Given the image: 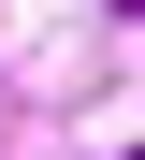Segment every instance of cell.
<instances>
[{
    "label": "cell",
    "mask_w": 145,
    "mask_h": 160,
    "mask_svg": "<svg viewBox=\"0 0 145 160\" xmlns=\"http://www.w3.org/2000/svg\"><path fill=\"white\" fill-rule=\"evenodd\" d=\"M131 15H145V0H131Z\"/></svg>",
    "instance_id": "obj_1"
}]
</instances>
